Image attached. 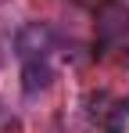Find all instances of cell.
Here are the masks:
<instances>
[{"instance_id": "2", "label": "cell", "mask_w": 129, "mask_h": 133, "mask_svg": "<svg viewBox=\"0 0 129 133\" xmlns=\"http://www.w3.org/2000/svg\"><path fill=\"white\" fill-rule=\"evenodd\" d=\"M47 83H50V65L43 58H32L22 65V90L25 94H40V90H47Z\"/></svg>"}, {"instance_id": "1", "label": "cell", "mask_w": 129, "mask_h": 133, "mask_svg": "<svg viewBox=\"0 0 129 133\" xmlns=\"http://www.w3.org/2000/svg\"><path fill=\"white\" fill-rule=\"evenodd\" d=\"M54 47V32L47 22H25L15 32V54L22 61H32V58H47Z\"/></svg>"}]
</instances>
